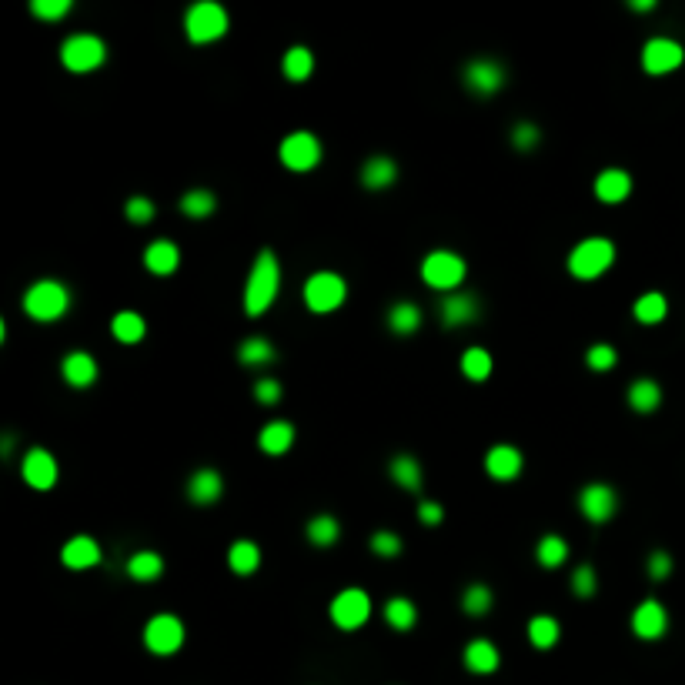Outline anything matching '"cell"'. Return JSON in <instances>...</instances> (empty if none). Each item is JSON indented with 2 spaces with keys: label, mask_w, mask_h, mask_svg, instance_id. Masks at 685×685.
Segmentation results:
<instances>
[{
  "label": "cell",
  "mask_w": 685,
  "mask_h": 685,
  "mask_svg": "<svg viewBox=\"0 0 685 685\" xmlns=\"http://www.w3.org/2000/svg\"><path fill=\"white\" fill-rule=\"evenodd\" d=\"M278 291H281V264L274 258V251L264 248L254 261V268H251L248 284H245V311L251 318L264 315L274 305Z\"/></svg>",
  "instance_id": "1"
},
{
  "label": "cell",
  "mask_w": 685,
  "mask_h": 685,
  "mask_svg": "<svg viewBox=\"0 0 685 685\" xmlns=\"http://www.w3.org/2000/svg\"><path fill=\"white\" fill-rule=\"evenodd\" d=\"M615 261V241L609 237H585L568 251V271L579 281H595L602 278Z\"/></svg>",
  "instance_id": "2"
},
{
  "label": "cell",
  "mask_w": 685,
  "mask_h": 685,
  "mask_svg": "<svg viewBox=\"0 0 685 685\" xmlns=\"http://www.w3.org/2000/svg\"><path fill=\"white\" fill-rule=\"evenodd\" d=\"M67 307H71V295H67V288L60 281H37L27 288L24 295L27 318L48 325V321H58Z\"/></svg>",
  "instance_id": "3"
},
{
  "label": "cell",
  "mask_w": 685,
  "mask_h": 685,
  "mask_svg": "<svg viewBox=\"0 0 685 685\" xmlns=\"http://www.w3.org/2000/svg\"><path fill=\"white\" fill-rule=\"evenodd\" d=\"M227 31V11L214 0H198L188 13H184V34L191 44H211Z\"/></svg>",
  "instance_id": "4"
},
{
  "label": "cell",
  "mask_w": 685,
  "mask_h": 685,
  "mask_svg": "<svg viewBox=\"0 0 685 685\" xmlns=\"http://www.w3.org/2000/svg\"><path fill=\"white\" fill-rule=\"evenodd\" d=\"M305 305L315 311V315H328V311H338L348 298V284H344L342 274L334 271H318L311 274L305 281Z\"/></svg>",
  "instance_id": "5"
},
{
  "label": "cell",
  "mask_w": 685,
  "mask_h": 685,
  "mask_svg": "<svg viewBox=\"0 0 685 685\" xmlns=\"http://www.w3.org/2000/svg\"><path fill=\"white\" fill-rule=\"evenodd\" d=\"M60 60H64L67 71L87 74V71H97V67L104 64L107 48H104V40L94 34H71L60 44Z\"/></svg>",
  "instance_id": "6"
},
{
  "label": "cell",
  "mask_w": 685,
  "mask_h": 685,
  "mask_svg": "<svg viewBox=\"0 0 685 685\" xmlns=\"http://www.w3.org/2000/svg\"><path fill=\"white\" fill-rule=\"evenodd\" d=\"M422 278L428 288L435 291H458V284L465 281V261L455 251H431L422 261Z\"/></svg>",
  "instance_id": "7"
},
{
  "label": "cell",
  "mask_w": 685,
  "mask_h": 685,
  "mask_svg": "<svg viewBox=\"0 0 685 685\" xmlns=\"http://www.w3.org/2000/svg\"><path fill=\"white\" fill-rule=\"evenodd\" d=\"M331 622L344 632H355L368 622V615H371V599H368L365 589H344L338 592L334 599H331Z\"/></svg>",
  "instance_id": "8"
},
{
  "label": "cell",
  "mask_w": 685,
  "mask_h": 685,
  "mask_svg": "<svg viewBox=\"0 0 685 685\" xmlns=\"http://www.w3.org/2000/svg\"><path fill=\"white\" fill-rule=\"evenodd\" d=\"M144 645H147L154 655H174V652L184 645V622L171 612L154 615L151 622L144 626Z\"/></svg>",
  "instance_id": "9"
},
{
  "label": "cell",
  "mask_w": 685,
  "mask_h": 685,
  "mask_svg": "<svg viewBox=\"0 0 685 685\" xmlns=\"http://www.w3.org/2000/svg\"><path fill=\"white\" fill-rule=\"evenodd\" d=\"M281 165L288 171H298V174H305L311 167H318L321 161V141L311 134V130H295V134H288L281 141Z\"/></svg>",
  "instance_id": "10"
},
{
  "label": "cell",
  "mask_w": 685,
  "mask_h": 685,
  "mask_svg": "<svg viewBox=\"0 0 685 685\" xmlns=\"http://www.w3.org/2000/svg\"><path fill=\"white\" fill-rule=\"evenodd\" d=\"M461 81H465V87H468L472 94L492 97V94H498V91L505 87L508 74H505V67H502L498 60L475 58V60H468V64H465V71H461Z\"/></svg>",
  "instance_id": "11"
},
{
  "label": "cell",
  "mask_w": 685,
  "mask_h": 685,
  "mask_svg": "<svg viewBox=\"0 0 685 685\" xmlns=\"http://www.w3.org/2000/svg\"><path fill=\"white\" fill-rule=\"evenodd\" d=\"M21 475L24 482L37 492H50L60 478V465L48 449H27L24 461H21Z\"/></svg>",
  "instance_id": "12"
},
{
  "label": "cell",
  "mask_w": 685,
  "mask_h": 685,
  "mask_svg": "<svg viewBox=\"0 0 685 685\" xmlns=\"http://www.w3.org/2000/svg\"><path fill=\"white\" fill-rule=\"evenodd\" d=\"M579 508H582V515H585L589 521L602 525V521H609L615 515V508H618V495H615L612 485L592 482L579 492Z\"/></svg>",
  "instance_id": "13"
},
{
  "label": "cell",
  "mask_w": 685,
  "mask_h": 685,
  "mask_svg": "<svg viewBox=\"0 0 685 685\" xmlns=\"http://www.w3.org/2000/svg\"><path fill=\"white\" fill-rule=\"evenodd\" d=\"M438 315H441L445 328H461V325H472L482 315V301H478L475 291H451V295L441 298Z\"/></svg>",
  "instance_id": "14"
},
{
  "label": "cell",
  "mask_w": 685,
  "mask_h": 685,
  "mask_svg": "<svg viewBox=\"0 0 685 685\" xmlns=\"http://www.w3.org/2000/svg\"><path fill=\"white\" fill-rule=\"evenodd\" d=\"M682 60H685L682 44H675V40H669V37H652L649 44L642 48V67H645L649 74H655V77L675 71Z\"/></svg>",
  "instance_id": "15"
},
{
  "label": "cell",
  "mask_w": 685,
  "mask_h": 685,
  "mask_svg": "<svg viewBox=\"0 0 685 685\" xmlns=\"http://www.w3.org/2000/svg\"><path fill=\"white\" fill-rule=\"evenodd\" d=\"M665 628H669V615H665L662 602L645 599V602L636 605V612H632V632H636L638 638L655 642V638L665 636Z\"/></svg>",
  "instance_id": "16"
},
{
  "label": "cell",
  "mask_w": 685,
  "mask_h": 685,
  "mask_svg": "<svg viewBox=\"0 0 685 685\" xmlns=\"http://www.w3.org/2000/svg\"><path fill=\"white\" fill-rule=\"evenodd\" d=\"M485 472L495 482H515L521 475V451L515 445H492L485 455Z\"/></svg>",
  "instance_id": "17"
},
{
  "label": "cell",
  "mask_w": 685,
  "mask_h": 685,
  "mask_svg": "<svg viewBox=\"0 0 685 685\" xmlns=\"http://www.w3.org/2000/svg\"><path fill=\"white\" fill-rule=\"evenodd\" d=\"M60 562L74 572H87V568L101 565V545L91 535H74L71 542L60 548Z\"/></svg>",
  "instance_id": "18"
},
{
  "label": "cell",
  "mask_w": 685,
  "mask_h": 685,
  "mask_svg": "<svg viewBox=\"0 0 685 685\" xmlns=\"http://www.w3.org/2000/svg\"><path fill=\"white\" fill-rule=\"evenodd\" d=\"M60 375H64V381H67L71 388H87V385H94L97 381L94 355H87V351H71V355H64V361H60Z\"/></svg>",
  "instance_id": "19"
},
{
  "label": "cell",
  "mask_w": 685,
  "mask_h": 685,
  "mask_svg": "<svg viewBox=\"0 0 685 685\" xmlns=\"http://www.w3.org/2000/svg\"><path fill=\"white\" fill-rule=\"evenodd\" d=\"M221 492H225V482H221V472H214V468H198L188 478V498L194 505H214Z\"/></svg>",
  "instance_id": "20"
},
{
  "label": "cell",
  "mask_w": 685,
  "mask_h": 685,
  "mask_svg": "<svg viewBox=\"0 0 685 685\" xmlns=\"http://www.w3.org/2000/svg\"><path fill=\"white\" fill-rule=\"evenodd\" d=\"M632 194V178L622 167H609L595 178V198L602 204H622Z\"/></svg>",
  "instance_id": "21"
},
{
  "label": "cell",
  "mask_w": 685,
  "mask_h": 685,
  "mask_svg": "<svg viewBox=\"0 0 685 685\" xmlns=\"http://www.w3.org/2000/svg\"><path fill=\"white\" fill-rule=\"evenodd\" d=\"M178 264H181V251L174 241H151L147 245V251H144V268L151 274H161V278H167V274H174L178 271Z\"/></svg>",
  "instance_id": "22"
},
{
  "label": "cell",
  "mask_w": 685,
  "mask_h": 685,
  "mask_svg": "<svg viewBox=\"0 0 685 685\" xmlns=\"http://www.w3.org/2000/svg\"><path fill=\"white\" fill-rule=\"evenodd\" d=\"M465 669L475 675H492L498 669V662H502V655H498V649L488 642V638H472L468 645H465Z\"/></svg>",
  "instance_id": "23"
},
{
  "label": "cell",
  "mask_w": 685,
  "mask_h": 685,
  "mask_svg": "<svg viewBox=\"0 0 685 685\" xmlns=\"http://www.w3.org/2000/svg\"><path fill=\"white\" fill-rule=\"evenodd\" d=\"M398 181V165L391 161L388 154H375V157H368L365 167H361V184L368 191H385L391 188Z\"/></svg>",
  "instance_id": "24"
},
{
  "label": "cell",
  "mask_w": 685,
  "mask_h": 685,
  "mask_svg": "<svg viewBox=\"0 0 685 685\" xmlns=\"http://www.w3.org/2000/svg\"><path fill=\"white\" fill-rule=\"evenodd\" d=\"M295 445V425L291 422H268L258 435V449L264 455H284V451Z\"/></svg>",
  "instance_id": "25"
},
{
  "label": "cell",
  "mask_w": 685,
  "mask_h": 685,
  "mask_svg": "<svg viewBox=\"0 0 685 685\" xmlns=\"http://www.w3.org/2000/svg\"><path fill=\"white\" fill-rule=\"evenodd\" d=\"M237 361L245 368H264L274 361V344L268 338H261V334H251L245 342L237 344Z\"/></svg>",
  "instance_id": "26"
},
{
  "label": "cell",
  "mask_w": 685,
  "mask_h": 685,
  "mask_svg": "<svg viewBox=\"0 0 685 685\" xmlns=\"http://www.w3.org/2000/svg\"><path fill=\"white\" fill-rule=\"evenodd\" d=\"M391 482L402 485L405 492H422V465L414 455H395L388 465Z\"/></svg>",
  "instance_id": "27"
},
{
  "label": "cell",
  "mask_w": 685,
  "mask_h": 685,
  "mask_svg": "<svg viewBox=\"0 0 685 685\" xmlns=\"http://www.w3.org/2000/svg\"><path fill=\"white\" fill-rule=\"evenodd\" d=\"M422 321H425V315H422V307L414 305V301H398V305H391L388 311V328L395 331V334H414V331L422 328Z\"/></svg>",
  "instance_id": "28"
},
{
  "label": "cell",
  "mask_w": 685,
  "mask_h": 685,
  "mask_svg": "<svg viewBox=\"0 0 685 685\" xmlns=\"http://www.w3.org/2000/svg\"><path fill=\"white\" fill-rule=\"evenodd\" d=\"M628 405H632V412H642V414L655 412L662 405V388L652 378L632 381V385H628Z\"/></svg>",
  "instance_id": "29"
},
{
  "label": "cell",
  "mask_w": 685,
  "mask_h": 685,
  "mask_svg": "<svg viewBox=\"0 0 685 685\" xmlns=\"http://www.w3.org/2000/svg\"><path fill=\"white\" fill-rule=\"evenodd\" d=\"M535 558L542 568H562L568 562V542L562 535H542L538 545H535Z\"/></svg>",
  "instance_id": "30"
},
{
  "label": "cell",
  "mask_w": 685,
  "mask_h": 685,
  "mask_svg": "<svg viewBox=\"0 0 685 685\" xmlns=\"http://www.w3.org/2000/svg\"><path fill=\"white\" fill-rule=\"evenodd\" d=\"M385 622H388L395 632H408V628H414V622H418V609H414L412 599L395 595V599L385 602Z\"/></svg>",
  "instance_id": "31"
},
{
  "label": "cell",
  "mask_w": 685,
  "mask_h": 685,
  "mask_svg": "<svg viewBox=\"0 0 685 685\" xmlns=\"http://www.w3.org/2000/svg\"><path fill=\"white\" fill-rule=\"evenodd\" d=\"M161 572H165V558L157 552H134L128 558V575L134 582H154L161 579Z\"/></svg>",
  "instance_id": "32"
},
{
  "label": "cell",
  "mask_w": 685,
  "mask_h": 685,
  "mask_svg": "<svg viewBox=\"0 0 685 685\" xmlns=\"http://www.w3.org/2000/svg\"><path fill=\"white\" fill-rule=\"evenodd\" d=\"M111 331H114V338H118L120 344H138L144 338L147 325H144V318L138 311H118L114 321H111Z\"/></svg>",
  "instance_id": "33"
},
{
  "label": "cell",
  "mask_w": 685,
  "mask_h": 685,
  "mask_svg": "<svg viewBox=\"0 0 685 685\" xmlns=\"http://www.w3.org/2000/svg\"><path fill=\"white\" fill-rule=\"evenodd\" d=\"M281 71L288 81H295V84L307 81L311 71H315V54H311L307 48H291L281 60Z\"/></svg>",
  "instance_id": "34"
},
{
  "label": "cell",
  "mask_w": 685,
  "mask_h": 685,
  "mask_svg": "<svg viewBox=\"0 0 685 685\" xmlns=\"http://www.w3.org/2000/svg\"><path fill=\"white\" fill-rule=\"evenodd\" d=\"M227 565L235 575H251L261 565V548L254 542H235L227 552Z\"/></svg>",
  "instance_id": "35"
},
{
  "label": "cell",
  "mask_w": 685,
  "mask_h": 685,
  "mask_svg": "<svg viewBox=\"0 0 685 685\" xmlns=\"http://www.w3.org/2000/svg\"><path fill=\"white\" fill-rule=\"evenodd\" d=\"M632 315H636L638 325H659L665 315H669V301H665V295H659V291H649V295H642L632 305Z\"/></svg>",
  "instance_id": "36"
},
{
  "label": "cell",
  "mask_w": 685,
  "mask_h": 685,
  "mask_svg": "<svg viewBox=\"0 0 685 685\" xmlns=\"http://www.w3.org/2000/svg\"><path fill=\"white\" fill-rule=\"evenodd\" d=\"M214 208H218V198H214V191H208V188H194L181 198V214H188V218H194V221L211 218Z\"/></svg>",
  "instance_id": "37"
},
{
  "label": "cell",
  "mask_w": 685,
  "mask_h": 685,
  "mask_svg": "<svg viewBox=\"0 0 685 685\" xmlns=\"http://www.w3.org/2000/svg\"><path fill=\"white\" fill-rule=\"evenodd\" d=\"M342 538V525L334 515H315V519L307 521V542L318 545V548H328Z\"/></svg>",
  "instance_id": "38"
},
{
  "label": "cell",
  "mask_w": 685,
  "mask_h": 685,
  "mask_svg": "<svg viewBox=\"0 0 685 685\" xmlns=\"http://www.w3.org/2000/svg\"><path fill=\"white\" fill-rule=\"evenodd\" d=\"M492 605H495V595H492V589L482 585V582H475V585H468V589L461 592V609H465V615H472V618L488 615Z\"/></svg>",
  "instance_id": "39"
},
{
  "label": "cell",
  "mask_w": 685,
  "mask_h": 685,
  "mask_svg": "<svg viewBox=\"0 0 685 685\" xmlns=\"http://www.w3.org/2000/svg\"><path fill=\"white\" fill-rule=\"evenodd\" d=\"M562 636V628L552 615H535L532 622H529V642H532L535 649H552Z\"/></svg>",
  "instance_id": "40"
},
{
  "label": "cell",
  "mask_w": 685,
  "mask_h": 685,
  "mask_svg": "<svg viewBox=\"0 0 685 685\" xmlns=\"http://www.w3.org/2000/svg\"><path fill=\"white\" fill-rule=\"evenodd\" d=\"M492 355L485 351V348H468L465 355H461V375L468 381H485L492 375Z\"/></svg>",
  "instance_id": "41"
},
{
  "label": "cell",
  "mask_w": 685,
  "mask_h": 685,
  "mask_svg": "<svg viewBox=\"0 0 685 685\" xmlns=\"http://www.w3.org/2000/svg\"><path fill=\"white\" fill-rule=\"evenodd\" d=\"M585 365L592 368V371H612L615 365H618V351H615L612 344H592L589 348V355H585Z\"/></svg>",
  "instance_id": "42"
},
{
  "label": "cell",
  "mask_w": 685,
  "mask_h": 685,
  "mask_svg": "<svg viewBox=\"0 0 685 685\" xmlns=\"http://www.w3.org/2000/svg\"><path fill=\"white\" fill-rule=\"evenodd\" d=\"M402 548H405L402 535L388 532V529H381V532L371 535V552H375V556L395 558V556H402Z\"/></svg>",
  "instance_id": "43"
},
{
  "label": "cell",
  "mask_w": 685,
  "mask_h": 685,
  "mask_svg": "<svg viewBox=\"0 0 685 685\" xmlns=\"http://www.w3.org/2000/svg\"><path fill=\"white\" fill-rule=\"evenodd\" d=\"M538 138H542V130H538V124H532V120H519V124L512 128V134H508V141L515 144L519 151H532L535 144H538Z\"/></svg>",
  "instance_id": "44"
},
{
  "label": "cell",
  "mask_w": 685,
  "mask_h": 685,
  "mask_svg": "<svg viewBox=\"0 0 685 685\" xmlns=\"http://www.w3.org/2000/svg\"><path fill=\"white\" fill-rule=\"evenodd\" d=\"M595 589H599V575H595L592 565H579L572 572V592H575L579 599H592Z\"/></svg>",
  "instance_id": "45"
},
{
  "label": "cell",
  "mask_w": 685,
  "mask_h": 685,
  "mask_svg": "<svg viewBox=\"0 0 685 685\" xmlns=\"http://www.w3.org/2000/svg\"><path fill=\"white\" fill-rule=\"evenodd\" d=\"M31 13L40 17V21H60V17L71 13V0H34Z\"/></svg>",
  "instance_id": "46"
},
{
  "label": "cell",
  "mask_w": 685,
  "mask_h": 685,
  "mask_svg": "<svg viewBox=\"0 0 685 685\" xmlns=\"http://www.w3.org/2000/svg\"><path fill=\"white\" fill-rule=\"evenodd\" d=\"M124 214H128L130 225H151L154 221V201H147V198H130V201L124 204Z\"/></svg>",
  "instance_id": "47"
},
{
  "label": "cell",
  "mask_w": 685,
  "mask_h": 685,
  "mask_svg": "<svg viewBox=\"0 0 685 685\" xmlns=\"http://www.w3.org/2000/svg\"><path fill=\"white\" fill-rule=\"evenodd\" d=\"M254 398H258L261 405H278L281 402V381H274V378H258L254 381Z\"/></svg>",
  "instance_id": "48"
},
{
  "label": "cell",
  "mask_w": 685,
  "mask_h": 685,
  "mask_svg": "<svg viewBox=\"0 0 685 685\" xmlns=\"http://www.w3.org/2000/svg\"><path fill=\"white\" fill-rule=\"evenodd\" d=\"M672 575V556L669 552H652L649 556V579L662 582Z\"/></svg>",
  "instance_id": "49"
},
{
  "label": "cell",
  "mask_w": 685,
  "mask_h": 685,
  "mask_svg": "<svg viewBox=\"0 0 685 685\" xmlns=\"http://www.w3.org/2000/svg\"><path fill=\"white\" fill-rule=\"evenodd\" d=\"M441 519H445V508L438 505V502H422L418 505V521L422 525H441Z\"/></svg>",
  "instance_id": "50"
},
{
  "label": "cell",
  "mask_w": 685,
  "mask_h": 685,
  "mask_svg": "<svg viewBox=\"0 0 685 685\" xmlns=\"http://www.w3.org/2000/svg\"><path fill=\"white\" fill-rule=\"evenodd\" d=\"M655 4L652 0H632V11H652Z\"/></svg>",
  "instance_id": "51"
}]
</instances>
